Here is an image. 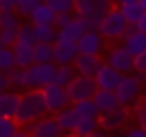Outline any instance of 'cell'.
<instances>
[{
    "instance_id": "cell-20",
    "label": "cell",
    "mask_w": 146,
    "mask_h": 137,
    "mask_svg": "<svg viewBox=\"0 0 146 137\" xmlns=\"http://www.w3.org/2000/svg\"><path fill=\"white\" fill-rule=\"evenodd\" d=\"M94 100H96V105H98V112H110V110H114V107L121 105L114 89H96Z\"/></svg>"
},
{
    "instance_id": "cell-32",
    "label": "cell",
    "mask_w": 146,
    "mask_h": 137,
    "mask_svg": "<svg viewBox=\"0 0 146 137\" xmlns=\"http://www.w3.org/2000/svg\"><path fill=\"white\" fill-rule=\"evenodd\" d=\"M43 2H48L57 14L59 11H73L75 14V0H43Z\"/></svg>"
},
{
    "instance_id": "cell-4",
    "label": "cell",
    "mask_w": 146,
    "mask_h": 137,
    "mask_svg": "<svg viewBox=\"0 0 146 137\" xmlns=\"http://www.w3.org/2000/svg\"><path fill=\"white\" fill-rule=\"evenodd\" d=\"M128 27H130V23L125 21V16L121 14V9H119V7L110 9V11L103 16L100 25H98L100 34H103L107 41H119V39H123V37H125V32H128Z\"/></svg>"
},
{
    "instance_id": "cell-35",
    "label": "cell",
    "mask_w": 146,
    "mask_h": 137,
    "mask_svg": "<svg viewBox=\"0 0 146 137\" xmlns=\"http://www.w3.org/2000/svg\"><path fill=\"white\" fill-rule=\"evenodd\" d=\"M135 73L146 75V50H144V53H139V55L135 57Z\"/></svg>"
},
{
    "instance_id": "cell-40",
    "label": "cell",
    "mask_w": 146,
    "mask_h": 137,
    "mask_svg": "<svg viewBox=\"0 0 146 137\" xmlns=\"http://www.w3.org/2000/svg\"><path fill=\"white\" fill-rule=\"evenodd\" d=\"M0 9H16V0H0Z\"/></svg>"
},
{
    "instance_id": "cell-33",
    "label": "cell",
    "mask_w": 146,
    "mask_h": 137,
    "mask_svg": "<svg viewBox=\"0 0 146 137\" xmlns=\"http://www.w3.org/2000/svg\"><path fill=\"white\" fill-rule=\"evenodd\" d=\"M21 30V27H18ZM18 30H11V27H0V41L5 46H14V41L18 39Z\"/></svg>"
},
{
    "instance_id": "cell-19",
    "label": "cell",
    "mask_w": 146,
    "mask_h": 137,
    "mask_svg": "<svg viewBox=\"0 0 146 137\" xmlns=\"http://www.w3.org/2000/svg\"><path fill=\"white\" fill-rule=\"evenodd\" d=\"M18 103H21V94L14 89H5L0 94V116H16Z\"/></svg>"
},
{
    "instance_id": "cell-6",
    "label": "cell",
    "mask_w": 146,
    "mask_h": 137,
    "mask_svg": "<svg viewBox=\"0 0 146 137\" xmlns=\"http://www.w3.org/2000/svg\"><path fill=\"white\" fill-rule=\"evenodd\" d=\"M66 89H68L71 100L75 103V100H82V98H94V94H96V89H98V82H96L94 75H82V73H78Z\"/></svg>"
},
{
    "instance_id": "cell-24",
    "label": "cell",
    "mask_w": 146,
    "mask_h": 137,
    "mask_svg": "<svg viewBox=\"0 0 146 137\" xmlns=\"http://www.w3.org/2000/svg\"><path fill=\"white\" fill-rule=\"evenodd\" d=\"M78 75V71H75V66L73 64H57V71H55V80L52 82H57V84H62V87H68L71 84V80Z\"/></svg>"
},
{
    "instance_id": "cell-34",
    "label": "cell",
    "mask_w": 146,
    "mask_h": 137,
    "mask_svg": "<svg viewBox=\"0 0 146 137\" xmlns=\"http://www.w3.org/2000/svg\"><path fill=\"white\" fill-rule=\"evenodd\" d=\"M135 116H137V123L146 128V100H141V103L137 100L135 103Z\"/></svg>"
},
{
    "instance_id": "cell-18",
    "label": "cell",
    "mask_w": 146,
    "mask_h": 137,
    "mask_svg": "<svg viewBox=\"0 0 146 137\" xmlns=\"http://www.w3.org/2000/svg\"><path fill=\"white\" fill-rule=\"evenodd\" d=\"M11 48L16 55V66H30L34 62V43H30L25 39H16Z\"/></svg>"
},
{
    "instance_id": "cell-25",
    "label": "cell",
    "mask_w": 146,
    "mask_h": 137,
    "mask_svg": "<svg viewBox=\"0 0 146 137\" xmlns=\"http://www.w3.org/2000/svg\"><path fill=\"white\" fill-rule=\"evenodd\" d=\"M119 9H121V14L125 16V21H128L130 25H135V23H137V18H139V16H141V11H144L141 2H121V5H119Z\"/></svg>"
},
{
    "instance_id": "cell-3",
    "label": "cell",
    "mask_w": 146,
    "mask_h": 137,
    "mask_svg": "<svg viewBox=\"0 0 146 137\" xmlns=\"http://www.w3.org/2000/svg\"><path fill=\"white\" fill-rule=\"evenodd\" d=\"M114 91H116L121 105H125V107L135 105V103L144 96V80H141V73H137V75H135V71L123 73V78H121V82H119V87H116Z\"/></svg>"
},
{
    "instance_id": "cell-13",
    "label": "cell",
    "mask_w": 146,
    "mask_h": 137,
    "mask_svg": "<svg viewBox=\"0 0 146 137\" xmlns=\"http://www.w3.org/2000/svg\"><path fill=\"white\" fill-rule=\"evenodd\" d=\"M103 43H105V37L100 34V30H87V32L78 39L80 53H87V55H100Z\"/></svg>"
},
{
    "instance_id": "cell-17",
    "label": "cell",
    "mask_w": 146,
    "mask_h": 137,
    "mask_svg": "<svg viewBox=\"0 0 146 137\" xmlns=\"http://www.w3.org/2000/svg\"><path fill=\"white\" fill-rule=\"evenodd\" d=\"M87 30H91V27H89V23H87L82 16H78V14H75V16H73V18L64 25V27H59V34H62V37H66V39L78 41V39H80Z\"/></svg>"
},
{
    "instance_id": "cell-42",
    "label": "cell",
    "mask_w": 146,
    "mask_h": 137,
    "mask_svg": "<svg viewBox=\"0 0 146 137\" xmlns=\"http://www.w3.org/2000/svg\"><path fill=\"white\" fill-rule=\"evenodd\" d=\"M139 2H141V7H144V9H146V0H139Z\"/></svg>"
},
{
    "instance_id": "cell-36",
    "label": "cell",
    "mask_w": 146,
    "mask_h": 137,
    "mask_svg": "<svg viewBox=\"0 0 146 137\" xmlns=\"http://www.w3.org/2000/svg\"><path fill=\"white\" fill-rule=\"evenodd\" d=\"M73 16H75L73 11H59V14L55 16V25H57V27H64V25H66Z\"/></svg>"
},
{
    "instance_id": "cell-15",
    "label": "cell",
    "mask_w": 146,
    "mask_h": 137,
    "mask_svg": "<svg viewBox=\"0 0 146 137\" xmlns=\"http://www.w3.org/2000/svg\"><path fill=\"white\" fill-rule=\"evenodd\" d=\"M55 119H57L62 132H73L75 126H78V121L82 119V114H80V110H78L75 105H66L64 110L55 112Z\"/></svg>"
},
{
    "instance_id": "cell-21",
    "label": "cell",
    "mask_w": 146,
    "mask_h": 137,
    "mask_svg": "<svg viewBox=\"0 0 146 137\" xmlns=\"http://www.w3.org/2000/svg\"><path fill=\"white\" fill-rule=\"evenodd\" d=\"M55 16H57V11H55L48 2H41V5L32 11L30 21H32L34 25H41V23H55Z\"/></svg>"
},
{
    "instance_id": "cell-1",
    "label": "cell",
    "mask_w": 146,
    "mask_h": 137,
    "mask_svg": "<svg viewBox=\"0 0 146 137\" xmlns=\"http://www.w3.org/2000/svg\"><path fill=\"white\" fill-rule=\"evenodd\" d=\"M46 114H50V110L46 105L43 91L41 89H25L21 94V103H18L14 119L21 126H27V123H32V121H36L39 116H46Z\"/></svg>"
},
{
    "instance_id": "cell-39",
    "label": "cell",
    "mask_w": 146,
    "mask_h": 137,
    "mask_svg": "<svg viewBox=\"0 0 146 137\" xmlns=\"http://www.w3.org/2000/svg\"><path fill=\"white\" fill-rule=\"evenodd\" d=\"M7 87H9V78H7V73H5V71H0V94H2Z\"/></svg>"
},
{
    "instance_id": "cell-37",
    "label": "cell",
    "mask_w": 146,
    "mask_h": 137,
    "mask_svg": "<svg viewBox=\"0 0 146 137\" xmlns=\"http://www.w3.org/2000/svg\"><path fill=\"white\" fill-rule=\"evenodd\" d=\"M125 135L128 137H146V128L144 126H130V128H125Z\"/></svg>"
},
{
    "instance_id": "cell-44",
    "label": "cell",
    "mask_w": 146,
    "mask_h": 137,
    "mask_svg": "<svg viewBox=\"0 0 146 137\" xmlns=\"http://www.w3.org/2000/svg\"><path fill=\"white\" fill-rule=\"evenodd\" d=\"M2 46H5V43H2V41H0V48H2Z\"/></svg>"
},
{
    "instance_id": "cell-5",
    "label": "cell",
    "mask_w": 146,
    "mask_h": 137,
    "mask_svg": "<svg viewBox=\"0 0 146 137\" xmlns=\"http://www.w3.org/2000/svg\"><path fill=\"white\" fill-rule=\"evenodd\" d=\"M55 71H57V62H32L30 66H25V75H27V87L30 89H43L48 82L55 80Z\"/></svg>"
},
{
    "instance_id": "cell-11",
    "label": "cell",
    "mask_w": 146,
    "mask_h": 137,
    "mask_svg": "<svg viewBox=\"0 0 146 137\" xmlns=\"http://www.w3.org/2000/svg\"><path fill=\"white\" fill-rule=\"evenodd\" d=\"M128 107L125 105H119V107H114V110H110V112H100L98 114V119H100V126L105 128V130H121L125 123H128Z\"/></svg>"
},
{
    "instance_id": "cell-38",
    "label": "cell",
    "mask_w": 146,
    "mask_h": 137,
    "mask_svg": "<svg viewBox=\"0 0 146 137\" xmlns=\"http://www.w3.org/2000/svg\"><path fill=\"white\" fill-rule=\"evenodd\" d=\"M135 25H137V30H141V32H146V9L141 11V16L137 18V23H135Z\"/></svg>"
},
{
    "instance_id": "cell-12",
    "label": "cell",
    "mask_w": 146,
    "mask_h": 137,
    "mask_svg": "<svg viewBox=\"0 0 146 137\" xmlns=\"http://www.w3.org/2000/svg\"><path fill=\"white\" fill-rule=\"evenodd\" d=\"M121 46H123L132 57H137L139 53L146 50V32L137 30V25H130L128 32H125V37L121 39Z\"/></svg>"
},
{
    "instance_id": "cell-27",
    "label": "cell",
    "mask_w": 146,
    "mask_h": 137,
    "mask_svg": "<svg viewBox=\"0 0 146 137\" xmlns=\"http://www.w3.org/2000/svg\"><path fill=\"white\" fill-rule=\"evenodd\" d=\"M0 27L18 30L21 27V14L16 9H0Z\"/></svg>"
},
{
    "instance_id": "cell-2",
    "label": "cell",
    "mask_w": 146,
    "mask_h": 137,
    "mask_svg": "<svg viewBox=\"0 0 146 137\" xmlns=\"http://www.w3.org/2000/svg\"><path fill=\"white\" fill-rule=\"evenodd\" d=\"M114 9V0H75V14L82 16L91 30H98L103 16Z\"/></svg>"
},
{
    "instance_id": "cell-8",
    "label": "cell",
    "mask_w": 146,
    "mask_h": 137,
    "mask_svg": "<svg viewBox=\"0 0 146 137\" xmlns=\"http://www.w3.org/2000/svg\"><path fill=\"white\" fill-rule=\"evenodd\" d=\"M25 130L32 135V137H59L62 135V128H59V123H57V119L55 116H39L36 121H32V123H27L25 126Z\"/></svg>"
},
{
    "instance_id": "cell-43",
    "label": "cell",
    "mask_w": 146,
    "mask_h": 137,
    "mask_svg": "<svg viewBox=\"0 0 146 137\" xmlns=\"http://www.w3.org/2000/svg\"><path fill=\"white\" fill-rule=\"evenodd\" d=\"M144 100H146V87H144Z\"/></svg>"
},
{
    "instance_id": "cell-23",
    "label": "cell",
    "mask_w": 146,
    "mask_h": 137,
    "mask_svg": "<svg viewBox=\"0 0 146 137\" xmlns=\"http://www.w3.org/2000/svg\"><path fill=\"white\" fill-rule=\"evenodd\" d=\"M98 128H100V119H98V116H82V119L78 121V126H75L73 135L89 137V135H94Z\"/></svg>"
},
{
    "instance_id": "cell-22",
    "label": "cell",
    "mask_w": 146,
    "mask_h": 137,
    "mask_svg": "<svg viewBox=\"0 0 146 137\" xmlns=\"http://www.w3.org/2000/svg\"><path fill=\"white\" fill-rule=\"evenodd\" d=\"M34 32H36V41L55 43L57 41V34H59V27L55 23H41V25H34Z\"/></svg>"
},
{
    "instance_id": "cell-31",
    "label": "cell",
    "mask_w": 146,
    "mask_h": 137,
    "mask_svg": "<svg viewBox=\"0 0 146 137\" xmlns=\"http://www.w3.org/2000/svg\"><path fill=\"white\" fill-rule=\"evenodd\" d=\"M41 2H43V0H16V11L21 14V18H27V21H30L32 11H34Z\"/></svg>"
},
{
    "instance_id": "cell-7",
    "label": "cell",
    "mask_w": 146,
    "mask_h": 137,
    "mask_svg": "<svg viewBox=\"0 0 146 137\" xmlns=\"http://www.w3.org/2000/svg\"><path fill=\"white\" fill-rule=\"evenodd\" d=\"M41 91H43V98H46V105H48L50 114H55V112L64 110L68 103H73L71 96H68V89L62 87V84H57V82H48Z\"/></svg>"
},
{
    "instance_id": "cell-16",
    "label": "cell",
    "mask_w": 146,
    "mask_h": 137,
    "mask_svg": "<svg viewBox=\"0 0 146 137\" xmlns=\"http://www.w3.org/2000/svg\"><path fill=\"white\" fill-rule=\"evenodd\" d=\"M100 55H87V53H80L75 59H73V66L78 73L82 75H96L98 68H100Z\"/></svg>"
},
{
    "instance_id": "cell-28",
    "label": "cell",
    "mask_w": 146,
    "mask_h": 137,
    "mask_svg": "<svg viewBox=\"0 0 146 137\" xmlns=\"http://www.w3.org/2000/svg\"><path fill=\"white\" fill-rule=\"evenodd\" d=\"M21 132V123L14 116H0V137H16Z\"/></svg>"
},
{
    "instance_id": "cell-29",
    "label": "cell",
    "mask_w": 146,
    "mask_h": 137,
    "mask_svg": "<svg viewBox=\"0 0 146 137\" xmlns=\"http://www.w3.org/2000/svg\"><path fill=\"white\" fill-rule=\"evenodd\" d=\"M11 68H16V55L11 46H2L0 48V71L9 73Z\"/></svg>"
},
{
    "instance_id": "cell-14",
    "label": "cell",
    "mask_w": 146,
    "mask_h": 137,
    "mask_svg": "<svg viewBox=\"0 0 146 137\" xmlns=\"http://www.w3.org/2000/svg\"><path fill=\"white\" fill-rule=\"evenodd\" d=\"M94 78L98 82V89H116L119 82H121V78H123V73L105 62V64H100V68H98V73Z\"/></svg>"
},
{
    "instance_id": "cell-9",
    "label": "cell",
    "mask_w": 146,
    "mask_h": 137,
    "mask_svg": "<svg viewBox=\"0 0 146 137\" xmlns=\"http://www.w3.org/2000/svg\"><path fill=\"white\" fill-rule=\"evenodd\" d=\"M80 55V48H78V41L73 39H66L62 34H57V41H55V55L52 59L57 64H73V59Z\"/></svg>"
},
{
    "instance_id": "cell-10",
    "label": "cell",
    "mask_w": 146,
    "mask_h": 137,
    "mask_svg": "<svg viewBox=\"0 0 146 137\" xmlns=\"http://www.w3.org/2000/svg\"><path fill=\"white\" fill-rule=\"evenodd\" d=\"M105 62H107L110 66L119 68L121 73H130V71H135V57H132L123 46H114V48H110Z\"/></svg>"
},
{
    "instance_id": "cell-26",
    "label": "cell",
    "mask_w": 146,
    "mask_h": 137,
    "mask_svg": "<svg viewBox=\"0 0 146 137\" xmlns=\"http://www.w3.org/2000/svg\"><path fill=\"white\" fill-rule=\"evenodd\" d=\"M52 55H55V43H43V41L34 43V62H52Z\"/></svg>"
},
{
    "instance_id": "cell-41",
    "label": "cell",
    "mask_w": 146,
    "mask_h": 137,
    "mask_svg": "<svg viewBox=\"0 0 146 137\" xmlns=\"http://www.w3.org/2000/svg\"><path fill=\"white\" fill-rule=\"evenodd\" d=\"M121 2H139V0H119V5H121Z\"/></svg>"
},
{
    "instance_id": "cell-30",
    "label": "cell",
    "mask_w": 146,
    "mask_h": 137,
    "mask_svg": "<svg viewBox=\"0 0 146 137\" xmlns=\"http://www.w3.org/2000/svg\"><path fill=\"white\" fill-rule=\"evenodd\" d=\"M73 105L80 110L82 116H98V114H100V112H98V105H96L94 98H82V100H75Z\"/></svg>"
}]
</instances>
